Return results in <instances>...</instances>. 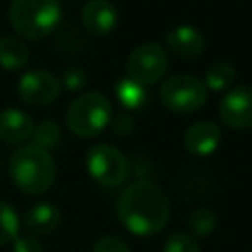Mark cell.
Masks as SVG:
<instances>
[{
    "label": "cell",
    "instance_id": "5bb4252c",
    "mask_svg": "<svg viewBox=\"0 0 252 252\" xmlns=\"http://www.w3.org/2000/svg\"><path fill=\"white\" fill-rule=\"evenodd\" d=\"M61 222V213L55 205L51 203H37L33 205L26 217H24V226L30 230V234H51Z\"/></svg>",
    "mask_w": 252,
    "mask_h": 252
},
{
    "label": "cell",
    "instance_id": "2e32d148",
    "mask_svg": "<svg viewBox=\"0 0 252 252\" xmlns=\"http://www.w3.org/2000/svg\"><path fill=\"white\" fill-rule=\"evenodd\" d=\"M234 81H236V69L230 63L215 61L207 67L203 85L209 87L211 91H224V89L232 87Z\"/></svg>",
    "mask_w": 252,
    "mask_h": 252
},
{
    "label": "cell",
    "instance_id": "ffe728a7",
    "mask_svg": "<svg viewBox=\"0 0 252 252\" xmlns=\"http://www.w3.org/2000/svg\"><path fill=\"white\" fill-rule=\"evenodd\" d=\"M59 136H61V130H59V126H57L55 122H51V120L41 122L37 128H33V134H32L33 144L39 146V148H43V150L53 148V146L59 142Z\"/></svg>",
    "mask_w": 252,
    "mask_h": 252
},
{
    "label": "cell",
    "instance_id": "9c48e42d",
    "mask_svg": "<svg viewBox=\"0 0 252 252\" xmlns=\"http://www.w3.org/2000/svg\"><path fill=\"white\" fill-rule=\"evenodd\" d=\"M219 116L228 128L252 126V85H238L230 89L219 104Z\"/></svg>",
    "mask_w": 252,
    "mask_h": 252
},
{
    "label": "cell",
    "instance_id": "e0dca14e",
    "mask_svg": "<svg viewBox=\"0 0 252 252\" xmlns=\"http://www.w3.org/2000/svg\"><path fill=\"white\" fill-rule=\"evenodd\" d=\"M114 94H116L118 102H120L124 108H130V110L140 108V106L144 104V100H146V91H144V87L138 85L136 81L128 79V77L116 81V85H114Z\"/></svg>",
    "mask_w": 252,
    "mask_h": 252
},
{
    "label": "cell",
    "instance_id": "277c9868",
    "mask_svg": "<svg viewBox=\"0 0 252 252\" xmlns=\"http://www.w3.org/2000/svg\"><path fill=\"white\" fill-rule=\"evenodd\" d=\"M67 126L79 138H93L100 134L112 118L110 100L96 91L85 93L75 98L67 108Z\"/></svg>",
    "mask_w": 252,
    "mask_h": 252
},
{
    "label": "cell",
    "instance_id": "8fae6325",
    "mask_svg": "<svg viewBox=\"0 0 252 252\" xmlns=\"http://www.w3.org/2000/svg\"><path fill=\"white\" fill-rule=\"evenodd\" d=\"M220 144V128L211 120H199L187 128L183 146L193 156H211Z\"/></svg>",
    "mask_w": 252,
    "mask_h": 252
},
{
    "label": "cell",
    "instance_id": "6da1fadb",
    "mask_svg": "<svg viewBox=\"0 0 252 252\" xmlns=\"http://www.w3.org/2000/svg\"><path fill=\"white\" fill-rule=\"evenodd\" d=\"M169 197L150 179L128 183L116 201L118 220L136 236H152L159 232L169 220Z\"/></svg>",
    "mask_w": 252,
    "mask_h": 252
},
{
    "label": "cell",
    "instance_id": "44dd1931",
    "mask_svg": "<svg viewBox=\"0 0 252 252\" xmlns=\"http://www.w3.org/2000/svg\"><path fill=\"white\" fill-rule=\"evenodd\" d=\"M163 252H201V248L189 232H171L163 244Z\"/></svg>",
    "mask_w": 252,
    "mask_h": 252
},
{
    "label": "cell",
    "instance_id": "7c38bea8",
    "mask_svg": "<svg viewBox=\"0 0 252 252\" xmlns=\"http://www.w3.org/2000/svg\"><path fill=\"white\" fill-rule=\"evenodd\" d=\"M167 49L179 59H191L205 49V35L193 26H177L165 35Z\"/></svg>",
    "mask_w": 252,
    "mask_h": 252
},
{
    "label": "cell",
    "instance_id": "8992f818",
    "mask_svg": "<svg viewBox=\"0 0 252 252\" xmlns=\"http://www.w3.org/2000/svg\"><path fill=\"white\" fill-rule=\"evenodd\" d=\"M89 175L100 183L102 187H118L128 177V159L126 156L110 146V144H96L87 152L85 158Z\"/></svg>",
    "mask_w": 252,
    "mask_h": 252
},
{
    "label": "cell",
    "instance_id": "ba28073f",
    "mask_svg": "<svg viewBox=\"0 0 252 252\" xmlns=\"http://www.w3.org/2000/svg\"><path fill=\"white\" fill-rule=\"evenodd\" d=\"M59 79L45 69H32L18 81V96L30 106H47L59 96Z\"/></svg>",
    "mask_w": 252,
    "mask_h": 252
},
{
    "label": "cell",
    "instance_id": "5b68a950",
    "mask_svg": "<svg viewBox=\"0 0 252 252\" xmlns=\"http://www.w3.org/2000/svg\"><path fill=\"white\" fill-rule=\"evenodd\" d=\"M159 98L165 108L177 114H191L207 102V87L201 79L189 73H177L163 81L159 87Z\"/></svg>",
    "mask_w": 252,
    "mask_h": 252
},
{
    "label": "cell",
    "instance_id": "3957f363",
    "mask_svg": "<svg viewBox=\"0 0 252 252\" xmlns=\"http://www.w3.org/2000/svg\"><path fill=\"white\" fill-rule=\"evenodd\" d=\"M61 20L59 0H12L10 24L18 35L39 41L47 37Z\"/></svg>",
    "mask_w": 252,
    "mask_h": 252
},
{
    "label": "cell",
    "instance_id": "d4e9b609",
    "mask_svg": "<svg viewBox=\"0 0 252 252\" xmlns=\"http://www.w3.org/2000/svg\"><path fill=\"white\" fill-rule=\"evenodd\" d=\"M112 130L116 132V136H128V134L134 130V122H132L130 116L120 114V116L112 122Z\"/></svg>",
    "mask_w": 252,
    "mask_h": 252
},
{
    "label": "cell",
    "instance_id": "7a4b0ae2",
    "mask_svg": "<svg viewBox=\"0 0 252 252\" xmlns=\"http://www.w3.org/2000/svg\"><path fill=\"white\" fill-rule=\"evenodd\" d=\"M8 171L14 185L30 195L45 193L55 181V163L51 154L35 144L18 148L10 156Z\"/></svg>",
    "mask_w": 252,
    "mask_h": 252
},
{
    "label": "cell",
    "instance_id": "d6986e66",
    "mask_svg": "<svg viewBox=\"0 0 252 252\" xmlns=\"http://www.w3.org/2000/svg\"><path fill=\"white\" fill-rule=\"evenodd\" d=\"M20 219L12 205L0 201V246L12 242L18 236Z\"/></svg>",
    "mask_w": 252,
    "mask_h": 252
},
{
    "label": "cell",
    "instance_id": "9a60e30c",
    "mask_svg": "<svg viewBox=\"0 0 252 252\" xmlns=\"http://www.w3.org/2000/svg\"><path fill=\"white\" fill-rule=\"evenodd\" d=\"M28 63V47L14 35L0 37V67L6 71H20Z\"/></svg>",
    "mask_w": 252,
    "mask_h": 252
},
{
    "label": "cell",
    "instance_id": "52a82bcc",
    "mask_svg": "<svg viewBox=\"0 0 252 252\" xmlns=\"http://www.w3.org/2000/svg\"><path fill=\"white\" fill-rule=\"evenodd\" d=\"M169 67V59H167V53L165 49L156 43V41H148V43H142L138 45L128 61H126V73H128V79L136 81L138 85L146 87V85H154L158 83L165 71Z\"/></svg>",
    "mask_w": 252,
    "mask_h": 252
},
{
    "label": "cell",
    "instance_id": "7402d4cb",
    "mask_svg": "<svg viewBox=\"0 0 252 252\" xmlns=\"http://www.w3.org/2000/svg\"><path fill=\"white\" fill-rule=\"evenodd\" d=\"M59 85L69 91V93H77L81 89H85L87 85V73L81 67H67L59 79Z\"/></svg>",
    "mask_w": 252,
    "mask_h": 252
},
{
    "label": "cell",
    "instance_id": "603a6c76",
    "mask_svg": "<svg viewBox=\"0 0 252 252\" xmlns=\"http://www.w3.org/2000/svg\"><path fill=\"white\" fill-rule=\"evenodd\" d=\"M93 252H130V248L126 246V242L122 238L108 234V236H102L94 242Z\"/></svg>",
    "mask_w": 252,
    "mask_h": 252
},
{
    "label": "cell",
    "instance_id": "30bf717a",
    "mask_svg": "<svg viewBox=\"0 0 252 252\" xmlns=\"http://www.w3.org/2000/svg\"><path fill=\"white\" fill-rule=\"evenodd\" d=\"M83 28L96 37L108 35L118 22V12L108 0H89L81 10Z\"/></svg>",
    "mask_w": 252,
    "mask_h": 252
},
{
    "label": "cell",
    "instance_id": "ac0fdd59",
    "mask_svg": "<svg viewBox=\"0 0 252 252\" xmlns=\"http://www.w3.org/2000/svg\"><path fill=\"white\" fill-rule=\"evenodd\" d=\"M187 226L191 236H209L217 226V215L207 207H199L189 215Z\"/></svg>",
    "mask_w": 252,
    "mask_h": 252
},
{
    "label": "cell",
    "instance_id": "4fadbf2b",
    "mask_svg": "<svg viewBox=\"0 0 252 252\" xmlns=\"http://www.w3.org/2000/svg\"><path fill=\"white\" fill-rule=\"evenodd\" d=\"M33 120L30 114L18 108H4L0 110V140L8 144H20L32 138L33 134Z\"/></svg>",
    "mask_w": 252,
    "mask_h": 252
},
{
    "label": "cell",
    "instance_id": "cb8c5ba5",
    "mask_svg": "<svg viewBox=\"0 0 252 252\" xmlns=\"http://www.w3.org/2000/svg\"><path fill=\"white\" fill-rule=\"evenodd\" d=\"M12 252H43V246L33 236H16L12 240Z\"/></svg>",
    "mask_w": 252,
    "mask_h": 252
}]
</instances>
